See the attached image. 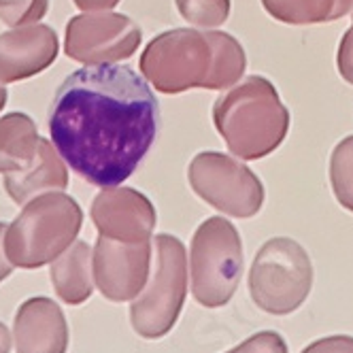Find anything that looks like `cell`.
<instances>
[{"label":"cell","mask_w":353,"mask_h":353,"mask_svg":"<svg viewBox=\"0 0 353 353\" xmlns=\"http://www.w3.org/2000/svg\"><path fill=\"white\" fill-rule=\"evenodd\" d=\"M139 23L123 13L92 11L68 19L64 52L83 66L117 64L128 60L141 47Z\"/></svg>","instance_id":"9c48e42d"},{"label":"cell","mask_w":353,"mask_h":353,"mask_svg":"<svg viewBox=\"0 0 353 353\" xmlns=\"http://www.w3.org/2000/svg\"><path fill=\"white\" fill-rule=\"evenodd\" d=\"M174 5L198 28H217L230 15V0H174Z\"/></svg>","instance_id":"d6986e66"},{"label":"cell","mask_w":353,"mask_h":353,"mask_svg":"<svg viewBox=\"0 0 353 353\" xmlns=\"http://www.w3.org/2000/svg\"><path fill=\"white\" fill-rule=\"evenodd\" d=\"M72 3L79 11L92 13V11H111L121 3V0H72Z\"/></svg>","instance_id":"cb8c5ba5"},{"label":"cell","mask_w":353,"mask_h":353,"mask_svg":"<svg viewBox=\"0 0 353 353\" xmlns=\"http://www.w3.org/2000/svg\"><path fill=\"white\" fill-rule=\"evenodd\" d=\"M139 68L162 94L228 90L243 77L247 58L243 45L228 32L172 28L149 41Z\"/></svg>","instance_id":"7a4b0ae2"},{"label":"cell","mask_w":353,"mask_h":353,"mask_svg":"<svg viewBox=\"0 0 353 353\" xmlns=\"http://www.w3.org/2000/svg\"><path fill=\"white\" fill-rule=\"evenodd\" d=\"M190 274L192 294L203 307L230 302L243 274V245L228 219L209 217L198 225L190 247Z\"/></svg>","instance_id":"5b68a950"},{"label":"cell","mask_w":353,"mask_h":353,"mask_svg":"<svg viewBox=\"0 0 353 353\" xmlns=\"http://www.w3.org/2000/svg\"><path fill=\"white\" fill-rule=\"evenodd\" d=\"M49 0H0V21L9 28L39 23L47 15Z\"/></svg>","instance_id":"ffe728a7"},{"label":"cell","mask_w":353,"mask_h":353,"mask_svg":"<svg viewBox=\"0 0 353 353\" xmlns=\"http://www.w3.org/2000/svg\"><path fill=\"white\" fill-rule=\"evenodd\" d=\"M68 188V168L52 139H39L37 154L32 162L15 172L5 174V190L13 203L26 205L28 200L49 194L62 192Z\"/></svg>","instance_id":"5bb4252c"},{"label":"cell","mask_w":353,"mask_h":353,"mask_svg":"<svg viewBox=\"0 0 353 353\" xmlns=\"http://www.w3.org/2000/svg\"><path fill=\"white\" fill-rule=\"evenodd\" d=\"M90 217L98 236L121 243L151 241L156 228V207L151 200L132 188H103L90 207Z\"/></svg>","instance_id":"8fae6325"},{"label":"cell","mask_w":353,"mask_h":353,"mask_svg":"<svg viewBox=\"0 0 353 353\" xmlns=\"http://www.w3.org/2000/svg\"><path fill=\"white\" fill-rule=\"evenodd\" d=\"M156 266L143 292L130 305V321L143 339H162L179 319L188 296V256L172 234H158Z\"/></svg>","instance_id":"8992f818"},{"label":"cell","mask_w":353,"mask_h":353,"mask_svg":"<svg viewBox=\"0 0 353 353\" xmlns=\"http://www.w3.org/2000/svg\"><path fill=\"white\" fill-rule=\"evenodd\" d=\"M83 211L72 196L64 192L41 194L23 205L21 213L7 225L5 254L17 268H41L77 241Z\"/></svg>","instance_id":"277c9868"},{"label":"cell","mask_w":353,"mask_h":353,"mask_svg":"<svg viewBox=\"0 0 353 353\" xmlns=\"http://www.w3.org/2000/svg\"><path fill=\"white\" fill-rule=\"evenodd\" d=\"M336 66L341 77L353 85V23L345 32V37L339 43V54H336Z\"/></svg>","instance_id":"7402d4cb"},{"label":"cell","mask_w":353,"mask_h":353,"mask_svg":"<svg viewBox=\"0 0 353 353\" xmlns=\"http://www.w3.org/2000/svg\"><path fill=\"white\" fill-rule=\"evenodd\" d=\"M94 283L111 302H132L149 281L151 241L121 243L98 236L92 249Z\"/></svg>","instance_id":"30bf717a"},{"label":"cell","mask_w":353,"mask_h":353,"mask_svg":"<svg viewBox=\"0 0 353 353\" xmlns=\"http://www.w3.org/2000/svg\"><path fill=\"white\" fill-rule=\"evenodd\" d=\"M188 179L198 198L230 217L249 219L264 205V185L258 174L239 158L219 151L196 154L188 168Z\"/></svg>","instance_id":"ba28073f"},{"label":"cell","mask_w":353,"mask_h":353,"mask_svg":"<svg viewBox=\"0 0 353 353\" xmlns=\"http://www.w3.org/2000/svg\"><path fill=\"white\" fill-rule=\"evenodd\" d=\"M330 183L341 207L353 213V134L343 139L332 151Z\"/></svg>","instance_id":"ac0fdd59"},{"label":"cell","mask_w":353,"mask_h":353,"mask_svg":"<svg viewBox=\"0 0 353 353\" xmlns=\"http://www.w3.org/2000/svg\"><path fill=\"white\" fill-rule=\"evenodd\" d=\"M52 283L66 305H83L94 292L92 247L85 241H74L62 256L52 262Z\"/></svg>","instance_id":"9a60e30c"},{"label":"cell","mask_w":353,"mask_h":353,"mask_svg":"<svg viewBox=\"0 0 353 353\" xmlns=\"http://www.w3.org/2000/svg\"><path fill=\"white\" fill-rule=\"evenodd\" d=\"M60 41L52 26L30 23L0 34V83H15L41 74L56 62Z\"/></svg>","instance_id":"7c38bea8"},{"label":"cell","mask_w":353,"mask_h":353,"mask_svg":"<svg viewBox=\"0 0 353 353\" xmlns=\"http://www.w3.org/2000/svg\"><path fill=\"white\" fill-rule=\"evenodd\" d=\"M39 128L26 113L0 117V174L26 168L39 145Z\"/></svg>","instance_id":"2e32d148"},{"label":"cell","mask_w":353,"mask_h":353,"mask_svg":"<svg viewBox=\"0 0 353 353\" xmlns=\"http://www.w3.org/2000/svg\"><path fill=\"white\" fill-rule=\"evenodd\" d=\"M302 353H353V336H325L311 343Z\"/></svg>","instance_id":"603a6c76"},{"label":"cell","mask_w":353,"mask_h":353,"mask_svg":"<svg viewBox=\"0 0 353 353\" xmlns=\"http://www.w3.org/2000/svg\"><path fill=\"white\" fill-rule=\"evenodd\" d=\"M11 332L7 330L5 323H0V353H9L11 351Z\"/></svg>","instance_id":"484cf974"},{"label":"cell","mask_w":353,"mask_h":353,"mask_svg":"<svg viewBox=\"0 0 353 353\" xmlns=\"http://www.w3.org/2000/svg\"><path fill=\"white\" fill-rule=\"evenodd\" d=\"M268 15L290 26H311L345 17L353 0H262Z\"/></svg>","instance_id":"e0dca14e"},{"label":"cell","mask_w":353,"mask_h":353,"mask_svg":"<svg viewBox=\"0 0 353 353\" xmlns=\"http://www.w3.org/2000/svg\"><path fill=\"white\" fill-rule=\"evenodd\" d=\"M213 123L234 158L262 160L285 141L290 111L266 77L251 74L215 100Z\"/></svg>","instance_id":"3957f363"},{"label":"cell","mask_w":353,"mask_h":353,"mask_svg":"<svg viewBox=\"0 0 353 353\" xmlns=\"http://www.w3.org/2000/svg\"><path fill=\"white\" fill-rule=\"evenodd\" d=\"M7 98H9L7 88H5V83H0V111L7 107Z\"/></svg>","instance_id":"4316f807"},{"label":"cell","mask_w":353,"mask_h":353,"mask_svg":"<svg viewBox=\"0 0 353 353\" xmlns=\"http://www.w3.org/2000/svg\"><path fill=\"white\" fill-rule=\"evenodd\" d=\"M5 232H7V223L0 221V283H3L15 268L5 254Z\"/></svg>","instance_id":"d4e9b609"},{"label":"cell","mask_w":353,"mask_h":353,"mask_svg":"<svg viewBox=\"0 0 353 353\" xmlns=\"http://www.w3.org/2000/svg\"><path fill=\"white\" fill-rule=\"evenodd\" d=\"M17 353H66L68 325L62 309L49 298H30L17 309L13 321Z\"/></svg>","instance_id":"4fadbf2b"},{"label":"cell","mask_w":353,"mask_h":353,"mask_svg":"<svg viewBox=\"0 0 353 353\" xmlns=\"http://www.w3.org/2000/svg\"><path fill=\"white\" fill-rule=\"evenodd\" d=\"M228 353H288V347L276 332H260Z\"/></svg>","instance_id":"44dd1931"},{"label":"cell","mask_w":353,"mask_h":353,"mask_svg":"<svg viewBox=\"0 0 353 353\" xmlns=\"http://www.w3.org/2000/svg\"><path fill=\"white\" fill-rule=\"evenodd\" d=\"M160 107L145 77L125 64L83 66L62 81L49 109V137L83 181L130 179L158 137Z\"/></svg>","instance_id":"6da1fadb"},{"label":"cell","mask_w":353,"mask_h":353,"mask_svg":"<svg viewBox=\"0 0 353 353\" xmlns=\"http://www.w3.org/2000/svg\"><path fill=\"white\" fill-rule=\"evenodd\" d=\"M313 266L307 249L294 239H270L249 270V292L256 305L272 315H290L309 298Z\"/></svg>","instance_id":"52a82bcc"}]
</instances>
